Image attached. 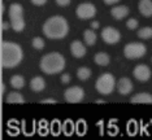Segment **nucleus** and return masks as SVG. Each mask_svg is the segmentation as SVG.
Returning a JSON list of instances; mask_svg holds the SVG:
<instances>
[{
    "instance_id": "obj_16",
    "label": "nucleus",
    "mask_w": 152,
    "mask_h": 140,
    "mask_svg": "<svg viewBox=\"0 0 152 140\" xmlns=\"http://www.w3.org/2000/svg\"><path fill=\"white\" fill-rule=\"evenodd\" d=\"M30 88L34 92H42L44 88H46V81L43 79L42 77H34L31 81H30Z\"/></svg>"
},
{
    "instance_id": "obj_7",
    "label": "nucleus",
    "mask_w": 152,
    "mask_h": 140,
    "mask_svg": "<svg viewBox=\"0 0 152 140\" xmlns=\"http://www.w3.org/2000/svg\"><path fill=\"white\" fill-rule=\"evenodd\" d=\"M64 99L66 102H70V104H77V102H81L85 99V91L82 87L78 86H73L70 88H66L64 92Z\"/></svg>"
},
{
    "instance_id": "obj_5",
    "label": "nucleus",
    "mask_w": 152,
    "mask_h": 140,
    "mask_svg": "<svg viewBox=\"0 0 152 140\" xmlns=\"http://www.w3.org/2000/svg\"><path fill=\"white\" fill-rule=\"evenodd\" d=\"M116 81H115V77L112 75L110 73H104L102 74L98 79H96V83H95V88L99 94L102 95H109L112 94L113 90L116 88Z\"/></svg>"
},
{
    "instance_id": "obj_23",
    "label": "nucleus",
    "mask_w": 152,
    "mask_h": 140,
    "mask_svg": "<svg viewBox=\"0 0 152 140\" xmlns=\"http://www.w3.org/2000/svg\"><path fill=\"white\" fill-rule=\"evenodd\" d=\"M31 44H33L34 48L38 49V51H42L44 48V40L42 38H39V36H38V38H34Z\"/></svg>"
},
{
    "instance_id": "obj_26",
    "label": "nucleus",
    "mask_w": 152,
    "mask_h": 140,
    "mask_svg": "<svg viewBox=\"0 0 152 140\" xmlns=\"http://www.w3.org/2000/svg\"><path fill=\"white\" fill-rule=\"evenodd\" d=\"M30 1L33 3L34 5H38V7H42V5H44L48 1V0H30Z\"/></svg>"
},
{
    "instance_id": "obj_10",
    "label": "nucleus",
    "mask_w": 152,
    "mask_h": 140,
    "mask_svg": "<svg viewBox=\"0 0 152 140\" xmlns=\"http://www.w3.org/2000/svg\"><path fill=\"white\" fill-rule=\"evenodd\" d=\"M134 78H137L139 82H147L151 78V69L144 64H139L133 70Z\"/></svg>"
},
{
    "instance_id": "obj_30",
    "label": "nucleus",
    "mask_w": 152,
    "mask_h": 140,
    "mask_svg": "<svg viewBox=\"0 0 152 140\" xmlns=\"http://www.w3.org/2000/svg\"><path fill=\"white\" fill-rule=\"evenodd\" d=\"M103 1H104L107 5H115L120 1V0H103Z\"/></svg>"
},
{
    "instance_id": "obj_14",
    "label": "nucleus",
    "mask_w": 152,
    "mask_h": 140,
    "mask_svg": "<svg viewBox=\"0 0 152 140\" xmlns=\"http://www.w3.org/2000/svg\"><path fill=\"white\" fill-rule=\"evenodd\" d=\"M129 12L130 9L127 8L126 5H117V7H113L112 11H110V15L115 20H122L125 18L126 16H129Z\"/></svg>"
},
{
    "instance_id": "obj_22",
    "label": "nucleus",
    "mask_w": 152,
    "mask_h": 140,
    "mask_svg": "<svg viewBox=\"0 0 152 140\" xmlns=\"http://www.w3.org/2000/svg\"><path fill=\"white\" fill-rule=\"evenodd\" d=\"M138 38L140 39H151L152 38V27H143L138 30Z\"/></svg>"
},
{
    "instance_id": "obj_31",
    "label": "nucleus",
    "mask_w": 152,
    "mask_h": 140,
    "mask_svg": "<svg viewBox=\"0 0 152 140\" xmlns=\"http://www.w3.org/2000/svg\"><path fill=\"white\" fill-rule=\"evenodd\" d=\"M91 29H99V22L98 21H94V22H92L91 23Z\"/></svg>"
},
{
    "instance_id": "obj_8",
    "label": "nucleus",
    "mask_w": 152,
    "mask_h": 140,
    "mask_svg": "<svg viewBox=\"0 0 152 140\" xmlns=\"http://www.w3.org/2000/svg\"><path fill=\"white\" fill-rule=\"evenodd\" d=\"M75 15L79 20H90L96 15V8L92 3H83L79 4L75 9Z\"/></svg>"
},
{
    "instance_id": "obj_18",
    "label": "nucleus",
    "mask_w": 152,
    "mask_h": 140,
    "mask_svg": "<svg viewBox=\"0 0 152 140\" xmlns=\"http://www.w3.org/2000/svg\"><path fill=\"white\" fill-rule=\"evenodd\" d=\"M94 61H95L96 65H99V66H107V65L109 64L110 59L105 52H98L94 57Z\"/></svg>"
},
{
    "instance_id": "obj_11",
    "label": "nucleus",
    "mask_w": 152,
    "mask_h": 140,
    "mask_svg": "<svg viewBox=\"0 0 152 140\" xmlns=\"http://www.w3.org/2000/svg\"><path fill=\"white\" fill-rule=\"evenodd\" d=\"M86 52H87V49H86L85 44L82 43L81 40H74V42L70 44V53L73 54V57H75V59H82V57H85Z\"/></svg>"
},
{
    "instance_id": "obj_32",
    "label": "nucleus",
    "mask_w": 152,
    "mask_h": 140,
    "mask_svg": "<svg viewBox=\"0 0 152 140\" xmlns=\"http://www.w3.org/2000/svg\"><path fill=\"white\" fill-rule=\"evenodd\" d=\"M1 88H0V92H1V95H4V92H5V84L4 83H1V86H0Z\"/></svg>"
},
{
    "instance_id": "obj_3",
    "label": "nucleus",
    "mask_w": 152,
    "mask_h": 140,
    "mask_svg": "<svg viewBox=\"0 0 152 140\" xmlns=\"http://www.w3.org/2000/svg\"><path fill=\"white\" fill-rule=\"evenodd\" d=\"M39 67L43 73L52 75V74H57L64 70L65 67V59L61 53L58 52H51L47 53L40 59Z\"/></svg>"
},
{
    "instance_id": "obj_28",
    "label": "nucleus",
    "mask_w": 152,
    "mask_h": 140,
    "mask_svg": "<svg viewBox=\"0 0 152 140\" xmlns=\"http://www.w3.org/2000/svg\"><path fill=\"white\" fill-rule=\"evenodd\" d=\"M9 27H12L11 22H7V21H3L1 22V30H3V31H4V30H8Z\"/></svg>"
},
{
    "instance_id": "obj_12",
    "label": "nucleus",
    "mask_w": 152,
    "mask_h": 140,
    "mask_svg": "<svg viewBox=\"0 0 152 140\" xmlns=\"http://www.w3.org/2000/svg\"><path fill=\"white\" fill-rule=\"evenodd\" d=\"M117 91H118V94L121 95H129L131 91H133V83H131V81L129 79V78H126V77H124V78H121V79L117 82Z\"/></svg>"
},
{
    "instance_id": "obj_17",
    "label": "nucleus",
    "mask_w": 152,
    "mask_h": 140,
    "mask_svg": "<svg viewBox=\"0 0 152 140\" xmlns=\"http://www.w3.org/2000/svg\"><path fill=\"white\" fill-rule=\"evenodd\" d=\"M5 102L8 104H23L25 102V99L20 92L17 91H13V92H9L8 96L5 99Z\"/></svg>"
},
{
    "instance_id": "obj_25",
    "label": "nucleus",
    "mask_w": 152,
    "mask_h": 140,
    "mask_svg": "<svg viewBox=\"0 0 152 140\" xmlns=\"http://www.w3.org/2000/svg\"><path fill=\"white\" fill-rule=\"evenodd\" d=\"M58 7H68L72 3V0H55Z\"/></svg>"
},
{
    "instance_id": "obj_24",
    "label": "nucleus",
    "mask_w": 152,
    "mask_h": 140,
    "mask_svg": "<svg viewBox=\"0 0 152 140\" xmlns=\"http://www.w3.org/2000/svg\"><path fill=\"white\" fill-rule=\"evenodd\" d=\"M138 25H139V22H138V20H135V18H130L126 21V27L129 30H135Z\"/></svg>"
},
{
    "instance_id": "obj_4",
    "label": "nucleus",
    "mask_w": 152,
    "mask_h": 140,
    "mask_svg": "<svg viewBox=\"0 0 152 140\" xmlns=\"http://www.w3.org/2000/svg\"><path fill=\"white\" fill-rule=\"evenodd\" d=\"M9 20H11L12 29L16 33H21L25 29V20H23V8L20 3H15V4L9 5L8 9Z\"/></svg>"
},
{
    "instance_id": "obj_9",
    "label": "nucleus",
    "mask_w": 152,
    "mask_h": 140,
    "mask_svg": "<svg viewBox=\"0 0 152 140\" xmlns=\"http://www.w3.org/2000/svg\"><path fill=\"white\" fill-rule=\"evenodd\" d=\"M102 39L104 40L107 44H116L120 42L121 34L117 29L112 26H107L102 30Z\"/></svg>"
},
{
    "instance_id": "obj_13",
    "label": "nucleus",
    "mask_w": 152,
    "mask_h": 140,
    "mask_svg": "<svg viewBox=\"0 0 152 140\" xmlns=\"http://www.w3.org/2000/svg\"><path fill=\"white\" fill-rule=\"evenodd\" d=\"M138 9L143 17H151L152 16V0H139L138 3Z\"/></svg>"
},
{
    "instance_id": "obj_20",
    "label": "nucleus",
    "mask_w": 152,
    "mask_h": 140,
    "mask_svg": "<svg viewBox=\"0 0 152 140\" xmlns=\"http://www.w3.org/2000/svg\"><path fill=\"white\" fill-rule=\"evenodd\" d=\"M11 86L16 90H21V88L25 87V78L22 75H18V74L13 75L11 78Z\"/></svg>"
},
{
    "instance_id": "obj_19",
    "label": "nucleus",
    "mask_w": 152,
    "mask_h": 140,
    "mask_svg": "<svg viewBox=\"0 0 152 140\" xmlns=\"http://www.w3.org/2000/svg\"><path fill=\"white\" fill-rule=\"evenodd\" d=\"M96 34L94 31V29H88V30H85L83 33V39H85V43L87 46H94L96 43Z\"/></svg>"
},
{
    "instance_id": "obj_29",
    "label": "nucleus",
    "mask_w": 152,
    "mask_h": 140,
    "mask_svg": "<svg viewBox=\"0 0 152 140\" xmlns=\"http://www.w3.org/2000/svg\"><path fill=\"white\" fill-rule=\"evenodd\" d=\"M40 102L42 104H57V101L55 99H46V100H42Z\"/></svg>"
},
{
    "instance_id": "obj_15",
    "label": "nucleus",
    "mask_w": 152,
    "mask_h": 140,
    "mask_svg": "<svg viewBox=\"0 0 152 140\" xmlns=\"http://www.w3.org/2000/svg\"><path fill=\"white\" fill-rule=\"evenodd\" d=\"M133 104H152V95L147 92H139L134 95L130 100Z\"/></svg>"
},
{
    "instance_id": "obj_1",
    "label": "nucleus",
    "mask_w": 152,
    "mask_h": 140,
    "mask_svg": "<svg viewBox=\"0 0 152 140\" xmlns=\"http://www.w3.org/2000/svg\"><path fill=\"white\" fill-rule=\"evenodd\" d=\"M23 52L20 44L13 42H1V66L13 69L22 61Z\"/></svg>"
},
{
    "instance_id": "obj_33",
    "label": "nucleus",
    "mask_w": 152,
    "mask_h": 140,
    "mask_svg": "<svg viewBox=\"0 0 152 140\" xmlns=\"http://www.w3.org/2000/svg\"><path fill=\"white\" fill-rule=\"evenodd\" d=\"M96 102H98V104H104V101H103V100H98Z\"/></svg>"
},
{
    "instance_id": "obj_27",
    "label": "nucleus",
    "mask_w": 152,
    "mask_h": 140,
    "mask_svg": "<svg viewBox=\"0 0 152 140\" xmlns=\"http://www.w3.org/2000/svg\"><path fill=\"white\" fill-rule=\"evenodd\" d=\"M60 79H61V82H63L64 84H66V83H69V82H70V75H69V74H63Z\"/></svg>"
},
{
    "instance_id": "obj_21",
    "label": "nucleus",
    "mask_w": 152,
    "mask_h": 140,
    "mask_svg": "<svg viewBox=\"0 0 152 140\" xmlns=\"http://www.w3.org/2000/svg\"><path fill=\"white\" fill-rule=\"evenodd\" d=\"M90 77H91V69H88V67L81 66L77 70V78L79 81H87Z\"/></svg>"
},
{
    "instance_id": "obj_2",
    "label": "nucleus",
    "mask_w": 152,
    "mask_h": 140,
    "mask_svg": "<svg viewBox=\"0 0 152 140\" xmlns=\"http://www.w3.org/2000/svg\"><path fill=\"white\" fill-rule=\"evenodd\" d=\"M68 33L69 25L63 16L50 17L43 25V34L48 39H64Z\"/></svg>"
},
{
    "instance_id": "obj_6",
    "label": "nucleus",
    "mask_w": 152,
    "mask_h": 140,
    "mask_svg": "<svg viewBox=\"0 0 152 140\" xmlns=\"http://www.w3.org/2000/svg\"><path fill=\"white\" fill-rule=\"evenodd\" d=\"M147 52V48L143 43H139V42H133V43H129L125 46L124 48V54H125L126 59L129 60H135V59H140L143 57Z\"/></svg>"
}]
</instances>
